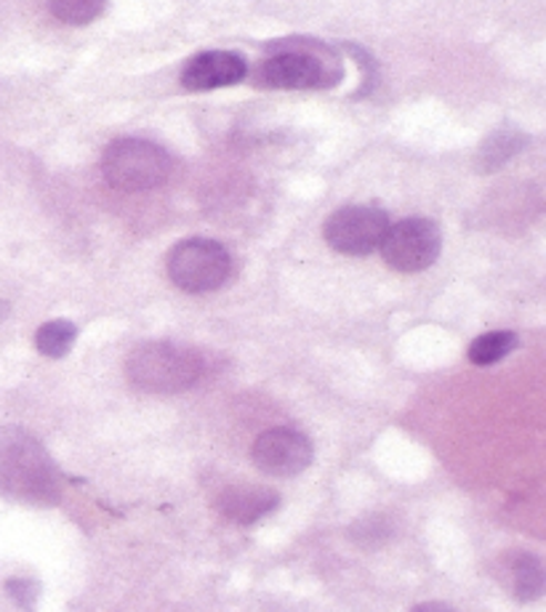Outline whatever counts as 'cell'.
Listing matches in <instances>:
<instances>
[{"label":"cell","instance_id":"6da1fadb","mask_svg":"<svg viewBox=\"0 0 546 612\" xmlns=\"http://www.w3.org/2000/svg\"><path fill=\"white\" fill-rule=\"evenodd\" d=\"M0 490L38 504L56 498V471L49 453L19 426L0 429Z\"/></svg>","mask_w":546,"mask_h":612},{"label":"cell","instance_id":"7a4b0ae2","mask_svg":"<svg viewBox=\"0 0 546 612\" xmlns=\"http://www.w3.org/2000/svg\"><path fill=\"white\" fill-rule=\"evenodd\" d=\"M126 373L136 390L150 394H176L189 390L203 376V362L193 349L150 341L128 354Z\"/></svg>","mask_w":546,"mask_h":612},{"label":"cell","instance_id":"3957f363","mask_svg":"<svg viewBox=\"0 0 546 612\" xmlns=\"http://www.w3.org/2000/svg\"><path fill=\"white\" fill-rule=\"evenodd\" d=\"M102 174L121 193H147L171 176V157L147 139H117L104 149Z\"/></svg>","mask_w":546,"mask_h":612},{"label":"cell","instance_id":"277c9868","mask_svg":"<svg viewBox=\"0 0 546 612\" xmlns=\"http://www.w3.org/2000/svg\"><path fill=\"white\" fill-rule=\"evenodd\" d=\"M227 248L206 237L184 240L168 253V278L184 293H210L229 278Z\"/></svg>","mask_w":546,"mask_h":612},{"label":"cell","instance_id":"5b68a950","mask_svg":"<svg viewBox=\"0 0 546 612\" xmlns=\"http://www.w3.org/2000/svg\"><path fill=\"white\" fill-rule=\"evenodd\" d=\"M379 248L387 264L398 272H424L437 261L443 235L430 219H403L390 224Z\"/></svg>","mask_w":546,"mask_h":612},{"label":"cell","instance_id":"8992f818","mask_svg":"<svg viewBox=\"0 0 546 612\" xmlns=\"http://www.w3.org/2000/svg\"><path fill=\"white\" fill-rule=\"evenodd\" d=\"M390 216L373 206H344L326 219L322 235L333 251L344 256H368L384 240Z\"/></svg>","mask_w":546,"mask_h":612},{"label":"cell","instance_id":"52a82bcc","mask_svg":"<svg viewBox=\"0 0 546 612\" xmlns=\"http://www.w3.org/2000/svg\"><path fill=\"white\" fill-rule=\"evenodd\" d=\"M318 43H299L293 41L291 45H280L275 49V54L261 62L259 72H256V81L265 89H282V91H301V89H320L331 81V70L312 54Z\"/></svg>","mask_w":546,"mask_h":612},{"label":"cell","instance_id":"ba28073f","mask_svg":"<svg viewBox=\"0 0 546 612\" xmlns=\"http://www.w3.org/2000/svg\"><path fill=\"white\" fill-rule=\"evenodd\" d=\"M312 443L296 429H269L254 443V460L269 477H296L312 464Z\"/></svg>","mask_w":546,"mask_h":612},{"label":"cell","instance_id":"9c48e42d","mask_svg":"<svg viewBox=\"0 0 546 612\" xmlns=\"http://www.w3.org/2000/svg\"><path fill=\"white\" fill-rule=\"evenodd\" d=\"M248 75V64L233 51H206L184 64L182 85L187 91H214L240 83Z\"/></svg>","mask_w":546,"mask_h":612},{"label":"cell","instance_id":"30bf717a","mask_svg":"<svg viewBox=\"0 0 546 612\" xmlns=\"http://www.w3.org/2000/svg\"><path fill=\"white\" fill-rule=\"evenodd\" d=\"M278 492L261 485H233L222 490V496L216 498V509L222 511V517L233 519L238 525L259 522L269 511L278 509Z\"/></svg>","mask_w":546,"mask_h":612},{"label":"cell","instance_id":"8fae6325","mask_svg":"<svg viewBox=\"0 0 546 612\" xmlns=\"http://www.w3.org/2000/svg\"><path fill=\"white\" fill-rule=\"evenodd\" d=\"M525 144H528V136L517 128H498L480 144L477 149V170L480 174H493L506 163L512 160L517 153H523Z\"/></svg>","mask_w":546,"mask_h":612},{"label":"cell","instance_id":"7c38bea8","mask_svg":"<svg viewBox=\"0 0 546 612\" xmlns=\"http://www.w3.org/2000/svg\"><path fill=\"white\" fill-rule=\"evenodd\" d=\"M506 568L512 575V591L519 602H533L544 594V568L538 557L517 551V554L506 557Z\"/></svg>","mask_w":546,"mask_h":612},{"label":"cell","instance_id":"4fadbf2b","mask_svg":"<svg viewBox=\"0 0 546 612\" xmlns=\"http://www.w3.org/2000/svg\"><path fill=\"white\" fill-rule=\"evenodd\" d=\"M75 339H78L75 322L51 320V322H45V325L38 328L35 346H38V352L43 354V357L59 360V357H64V354L70 352L72 344H75Z\"/></svg>","mask_w":546,"mask_h":612},{"label":"cell","instance_id":"5bb4252c","mask_svg":"<svg viewBox=\"0 0 546 612\" xmlns=\"http://www.w3.org/2000/svg\"><path fill=\"white\" fill-rule=\"evenodd\" d=\"M517 346V333L512 331H491L483 333L470 344V360L475 365H496L498 360H504L512 349Z\"/></svg>","mask_w":546,"mask_h":612},{"label":"cell","instance_id":"9a60e30c","mask_svg":"<svg viewBox=\"0 0 546 612\" xmlns=\"http://www.w3.org/2000/svg\"><path fill=\"white\" fill-rule=\"evenodd\" d=\"M104 6H107V0H49L51 17L64 24H72V28H83V24L94 22L104 11Z\"/></svg>","mask_w":546,"mask_h":612},{"label":"cell","instance_id":"2e32d148","mask_svg":"<svg viewBox=\"0 0 546 612\" xmlns=\"http://www.w3.org/2000/svg\"><path fill=\"white\" fill-rule=\"evenodd\" d=\"M392 536L390 522H387L381 515H373L368 519H360V522L352 525L350 538L352 541H358L360 546H365V549H373V546H381L387 541V538Z\"/></svg>","mask_w":546,"mask_h":612},{"label":"cell","instance_id":"e0dca14e","mask_svg":"<svg viewBox=\"0 0 546 612\" xmlns=\"http://www.w3.org/2000/svg\"><path fill=\"white\" fill-rule=\"evenodd\" d=\"M6 591L24 612H32L38 602V583L28 581V578H14V581L6 583Z\"/></svg>","mask_w":546,"mask_h":612},{"label":"cell","instance_id":"ac0fdd59","mask_svg":"<svg viewBox=\"0 0 546 612\" xmlns=\"http://www.w3.org/2000/svg\"><path fill=\"white\" fill-rule=\"evenodd\" d=\"M411 612H453V608H449V604L443 602H424V604H416Z\"/></svg>","mask_w":546,"mask_h":612},{"label":"cell","instance_id":"d6986e66","mask_svg":"<svg viewBox=\"0 0 546 612\" xmlns=\"http://www.w3.org/2000/svg\"><path fill=\"white\" fill-rule=\"evenodd\" d=\"M9 312H11V304H9V301L0 299V322L9 318Z\"/></svg>","mask_w":546,"mask_h":612}]
</instances>
